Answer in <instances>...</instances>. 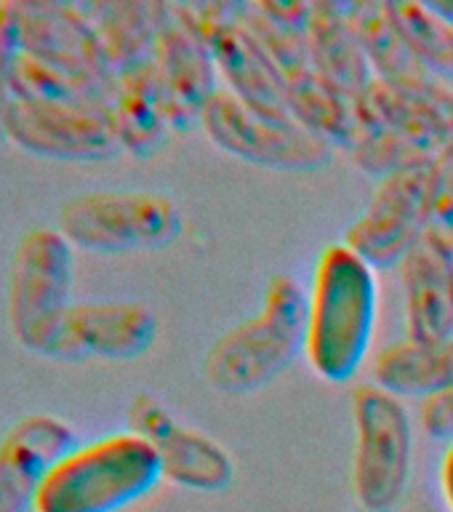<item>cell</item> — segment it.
Masks as SVG:
<instances>
[{
    "mask_svg": "<svg viewBox=\"0 0 453 512\" xmlns=\"http://www.w3.org/2000/svg\"><path fill=\"white\" fill-rule=\"evenodd\" d=\"M115 86V83H112ZM112 88L96 86L54 64L35 59L19 51L14 64V96L40 99V102H75V104H110Z\"/></svg>",
    "mask_w": 453,
    "mask_h": 512,
    "instance_id": "obj_26",
    "label": "cell"
},
{
    "mask_svg": "<svg viewBox=\"0 0 453 512\" xmlns=\"http://www.w3.org/2000/svg\"><path fill=\"white\" fill-rule=\"evenodd\" d=\"M3 136L24 152L51 160H110L123 152L107 104L14 96L3 120Z\"/></svg>",
    "mask_w": 453,
    "mask_h": 512,
    "instance_id": "obj_9",
    "label": "cell"
},
{
    "mask_svg": "<svg viewBox=\"0 0 453 512\" xmlns=\"http://www.w3.org/2000/svg\"><path fill=\"white\" fill-rule=\"evenodd\" d=\"M390 14L414 56L432 78L453 83V22L438 14L432 3H390Z\"/></svg>",
    "mask_w": 453,
    "mask_h": 512,
    "instance_id": "obj_24",
    "label": "cell"
},
{
    "mask_svg": "<svg viewBox=\"0 0 453 512\" xmlns=\"http://www.w3.org/2000/svg\"><path fill=\"white\" fill-rule=\"evenodd\" d=\"M438 14H443L448 22H453V0H440V3H432Z\"/></svg>",
    "mask_w": 453,
    "mask_h": 512,
    "instance_id": "obj_31",
    "label": "cell"
},
{
    "mask_svg": "<svg viewBox=\"0 0 453 512\" xmlns=\"http://www.w3.org/2000/svg\"><path fill=\"white\" fill-rule=\"evenodd\" d=\"M368 118L438 158L453 144V86L438 78H376L358 99Z\"/></svg>",
    "mask_w": 453,
    "mask_h": 512,
    "instance_id": "obj_15",
    "label": "cell"
},
{
    "mask_svg": "<svg viewBox=\"0 0 453 512\" xmlns=\"http://www.w3.org/2000/svg\"><path fill=\"white\" fill-rule=\"evenodd\" d=\"M163 480L155 448L136 432L80 443L54 464L35 512H123Z\"/></svg>",
    "mask_w": 453,
    "mask_h": 512,
    "instance_id": "obj_3",
    "label": "cell"
},
{
    "mask_svg": "<svg viewBox=\"0 0 453 512\" xmlns=\"http://www.w3.org/2000/svg\"><path fill=\"white\" fill-rule=\"evenodd\" d=\"M432 195L435 160L384 179L363 216L347 230L344 243L374 270L398 267L430 232Z\"/></svg>",
    "mask_w": 453,
    "mask_h": 512,
    "instance_id": "obj_8",
    "label": "cell"
},
{
    "mask_svg": "<svg viewBox=\"0 0 453 512\" xmlns=\"http://www.w3.org/2000/svg\"><path fill=\"white\" fill-rule=\"evenodd\" d=\"M307 315V291L291 275L272 278L262 310L219 336L208 350V384L227 395L264 390L307 350Z\"/></svg>",
    "mask_w": 453,
    "mask_h": 512,
    "instance_id": "obj_2",
    "label": "cell"
},
{
    "mask_svg": "<svg viewBox=\"0 0 453 512\" xmlns=\"http://www.w3.org/2000/svg\"><path fill=\"white\" fill-rule=\"evenodd\" d=\"M440 488H443V496H446L448 510L453 512V443L448 446L443 464H440Z\"/></svg>",
    "mask_w": 453,
    "mask_h": 512,
    "instance_id": "obj_30",
    "label": "cell"
},
{
    "mask_svg": "<svg viewBox=\"0 0 453 512\" xmlns=\"http://www.w3.org/2000/svg\"><path fill=\"white\" fill-rule=\"evenodd\" d=\"M288 112L312 134L334 147H347L358 128V99H350L334 86H328L315 70H304L286 78Z\"/></svg>",
    "mask_w": 453,
    "mask_h": 512,
    "instance_id": "obj_22",
    "label": "cell"
},
{
    "mask_svg": "<svg viewBox=\"0 0 453 512\" xmlns=\"http://www.w3.org/2000/svg\"><path fill=\"white\" fill-rule=\"evenodd\" d=\"M107 107L120 150L131 152L136 158L155 155L166 142L168 131H174L152 62L118 72Z\"/></svg>",
    "mask_w": 453,
    "mask_h": 512,
    "instance_id": "obj_19",
    "label": "cell"
},
{
    "mask_svg": "<svg viewBox=\"0 0 453 512\" xmlns=\"http://www.w3.org/2000/svg\"><path fill=\"white\" fill-rule=\"evenodd\" d=\"M376 387L395 398H435L453 387V339L424 344L406 339L392 344L374 366Z\"/></svg>",
    "mask_w": 453,
    "mask_h": 512,
    "instance_id": "obj_21",
    "label": "cell"
},
{
    "mask_svg": "<svg viewBox=\"0 0 453 512\" xmlns=\"http://www.w3.org/2000/svg\"><path fill=\"white\" fill-rule=\"evenodd\" d=\"M128 424L131 432L155 448L163 478L176 486L203 494H219L232 486L235 462L230 451L190 424L179 422L158 398L136 395L128 408Z\"/></svg>",
    "mask_w": 453,
    "mask_h": 512,
    "instance_id": "obj_11",
    "label": "cell"
},
{
    "mask_svg": "<svg viewBox=\"0 0 453 512\" xmlns=\"http://www.w3.org/2000/svg\"><path fill=\"white\" fill-rule=\"evenodd\" d=\"M75 446L78 432L59 416L19 419L0 440V512H35L43 480Z\"/></svg>",
    "mask_w": 453,
    "mask_h": 512,
    "instance_id": "obj_16",
    "label": "cell"
},
{
    "mask_svg": "<svg viewBox=\"0 0 453 512\" xmlns=\"http://www.w3.org/2000/svg\"><path fill=\"white\" fill-rule=\"evenodd\" d=\"M307 48L312 70L350 99H360L376 80L358 32L344 14V3H312Z\"/></svg>",
    "mask_w": 453,
    "mask_h": 512,
    "instance_id": "obj_18",
    "label": "cell"
},
{
    "mask_svg": "<svg viewBox=\"0 0 453 512\" xmlns=\"http://www.w3.org/2000/svg\"><path fill=\"white\" fill-rule=\"evenodd\" d=\"M344 14L358 32L374 75L382 80H422L432 78L414 56L411 46L398 30L390 14V3H344Z\"/></svg>",
    "mask_w": 453,
    "mask_h": 512,
    "instance_id": "obj_23",
    "label": "cell"
},
{
    "mask_svg": "<svg viewBox=\"0 0 453 512\" xmlns=\"http://www.w3.org/2000/svg\"><path fill=\"white\" fill-rule=\"evenodd\" d=\"M355 496L366 512L398 510L411 480L414 427L403 400L376 384L355 392Z\"/></svg>",
    "mask_w": 453,
    "mask_h": 512,
    "instance_id": "obj_7",
    "label": "cell"
},
{
    "mask_svg": "<svg viewBox=\"0 0 453 512\" xmlns=\"http://www.w3.org/2000/svg\"><path fill=\"white\" fill-rule=\"evenodd\" d=\"M408 336L414 342L443 344L453 339V251L427 238L403 262Z\"/></svg>",
    "mask_w": 453,
    "mask_h": 512,
    "instance_id": "obj_17",
    "label": "cell"
},
{
    "mask_svg": "<svg viewBox=\"0 0 453 512\" xmlns=\"http://www.w3.org/2000/svg\"><path fill=\"white\" fill-rule=\"evenodd\" d=\"M430 235L453 251V144L435 160Z\"/></svg>",
    "mask_w": 453,
    "mask_h": 512,
    "instance_id": "obj_27",
    "label": "cell"
},
{
    "mask_svg": "<svg viewBox=\"0 0 453 512\" xmlns=\"http://www.w3.org/2000/svg\"><path fill=\"white\" fill-rule=\"evenodd\" d=\"M80 8L88 16V22L94 24L104 56L115 75L155 59L160 27L166 19V3L110 0V3H86Z\"/></svg>",
    "mask_w": 453,
    "mask_h": 512,
    "instance_id": "obj_20",
    "label": "cell"
},
{
    "mask_svg": "<svg viewBox=\"0 0 453 512\" xmlns=\"http://www.w3.org/2000/svg\"><path fill=\"white\" fill-rule=\"evenodd\" d=\"M182 211L174 200L147 190L86 192L67 200L59 232L72 248L94 254L160 251L179 240Z\"/></svg>",
    "mask_w": 453,
    "mask_h": 512,
    "instance_id": "obj_5",
    "label": "cell"
},
{
    "mask_svg": "<svg viewBox=\"0 0 453 512\" xmlns=\"http://www.w3.org/2000/svg\"><path fill=\"white\" fill-rule=\"evenodd\" d=\"M152 64L171 128L190 131L200 126L203 110L219 91V70L187 3H166Z\"/></svg>",
    "mask_w": 453,
    "mask_h": 512,
    "instance_id": "obj_10",
    "label": "cell"
},
{
    "mask_svg": "<svg viewBox=\"0 0 453 512\" xmlns=\"http://www.w3.org/2000/svg\"><path fill=\"white\" fill-rule=\"evenodd\" d=\"M75 248L54 227H35L19 240L8 275V323L24 350L51 358L72 304Z\"/></svg>",
    "mask_w": 453,
    "mask_h": 512,
    "instance_id": "obj_4",
    "label": "cell"
},
{
    "mask_svg": "<svg viewBox=\"0 0 453 512\" xmlns=\"http://www.w3.org/2000/svg\"><path fill=\"white\" fill-rule=\"evenodd\" d=\"M187 8L214 54L216 70L227 83V91L256 110L291 115L283 72L243 30L232 3H187Z\"/></svg>",
    "mask_w": 453,
    "mask_h": 512,
    "instance_id": "obj_12",
    "label": "cell"
},
{
    "mask_svg": "<svg viewBox=\"0 0 453 512\" xmlns=\"http://www.w3.org/2000/svg\"><path fill=\"white\" fill-rule=\"evenodd\" d=\"M422 424L432 438L453 443V387L435 398L424 400Z\"/></svg>",
    "mask_w": 453,
    "mask_h": 512,
    "instance_id": "obj_29",
    "label": "cell"
},
{
    "mask_svg": "<svg viewBox=\"0 0 453 512\" xmlns=\"http://www.w3.org/2000/svg\"><path fill=\"white\" fill-rule=\"evenodd\" d=\"M19 56V40H16L11 3H0V136H3V120L14 102V64Z\"/></svg>",
    "mask_w": 453,
    "mask_h": 512,
    "instance_id": "obj_28",
    "label": "cell"
},
{
    "mask_svg": "<svg viewBox=\"0 0 453 512\" xmlns=\"http://www.w3.org/2000/svg\"><path fill=\"white\" fill-rule=\"evenodd\" d=\"M200 126L227 155L288 174L318 171L331 163L336 150L334 144L304 128L294 115L256 110L227 88H219L208 102Z\"/></svg>",
    "mask_w": 453,
    "mask_h": 512,
    "instance_id": "obj_6",
    "label": "cell"
},
{
    "mask_svg": "<svg viewBox=\"0 0 453 512\" xmlns=\"http://www.w3.org/2000/svg\"><path fill=\"white\" fill-rule=\"evenodd\" d=\"M360 107V104H358ZM352 160L360 171L376 176V179H390V176H398L403 171H411V168L427 166L432 163V155H427L424 150L414 147L411 142H406L403 136H398L395 131H390L382 123H376L360 110V120L355 134H352L350 144H347Z\"/></svg>",
    "mask_w": 453,
    "mask_h": 512,
    "instance_id": "obj_25",
    "label": "cell"
},
{
    "mask_svg": "<svg viewBox=\"0 0 453 512\" xmlns=\"http://www.w3.org/2000/svg\"><path fill=\"white\" fill-rule=\"evenodd\" d=\"M379 318L374 267L347 243H334L320 256L310 291L307 358L326 382H350L371 350Z\"/></svg>",
    "mask_w": 453,
    "mask_h": 512,
    "instance_id": "obj_1",
    "label": "cell"
},
{
    "mask_svg": "<svg viewBox=\"0 0 453 512\" xmlns=\"http://www.w3.org/2000/svg\"><path fill=\"white\" fill-rule=\"evenodd\" d=\"M19 51L54 64L96 86L112 88V72L94 24L88 22L83 8L75 3H11Z\"/></svg>",
    "mask_w": 453,
    "mask_h": 512,
    "instance_id": "obj_13",
    "label": "cell"
},
{
    "mask_svg": "<svg viewBox=\"0 0 453 512\" xmlns=\"http://www.w3.org/2000/svg\"><path fill=\"white\" fill-rule=\"evenodd\" d=\"M158 320L139 302H75L67 310L51 358L134 360L150 350Z\"/></svg>",
    "mask_w": 453,
    "mask_h": 512,
    "instance_id": "obj_14",
    "label": "cell"
}]
</instances>
